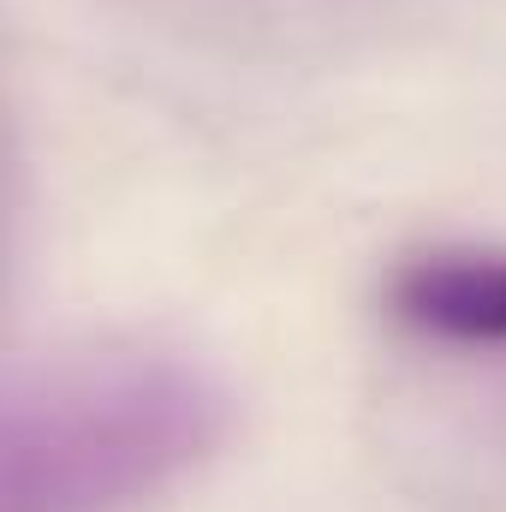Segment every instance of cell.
Returning <instances> with one entry per match:
<instances>
[{
  "label": "cell",
  "instance_id": "cell-1",
  "mask_svg": "<svg viewBox=\"0 0 506 512\" xmlns=\"http://www.w3.org/2000/svg\"><path fill=\"white\" fill-rule=\"evenodd\" d=\"M239 423L227 376L167 340H90L12 370L0 512H149Z\"/></svg>",
  "mask_w": 506,
  "mask_h": 512
},
{
  "label": "cell",
  "instance_id": "cell-2",
  "mask_svg": "<svg viewBox=\"0 0 506 512\" xmlns=\"http://www.w3.org/2000/svg\"><path fill=\"white\" fill-rule=\"evenodd\" d=\"M381 316L447 358H506V245L435 239L393 256Z\"/></svg>",
  "mask_w": 506,
  "mask_h": 512
}]
</instances>
